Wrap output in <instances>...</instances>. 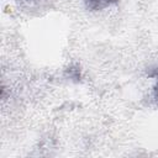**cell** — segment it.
Here are the masks:
<instances>
[{
  "label": "cell",
  "instance_id": "cell-1",
  "mask_svg": "<svg viewBox=\"0 0 158 158\" xmlns=\"http://www.w3.org/2000/svg\"><path fill=\"white\" fill-rule=\"evenodd\" d=\"M117 2L118 0H84L85 6L91 11H100V10L107 9Z\"/></svg>",
  "mask_w": 158,
  "mask_h": 158
},
{
  "label": "cell",
  "instance_id": "cell-3",
  "mask_svg": "<svg viewBox=\"0 0 158 158\" xmlns=\"http://www.w3.org/2000/svg\"><path fill=\"white\" fill-rule=\"evenodd\" d=\"M149 77L154 78V80H156V84H154V86H153V95H154V99L158 101V68L153 69V70L149 73Z\"/></svg>",
  "mask_w": 158,
  "mask_h": 158
},
{
  "label": "cell",
  "instance_id": "cell-2",
  "mask_svg": "<svg viewBox=\"0 0 158 158\" xmlns=\"http://www.w3.org/2000/svg\"><path fill=\"white\" fill-rule=\"evenodd\" d=\"M65 74L70 78V79H74V80H77V81H79L80 80V69H79V67H77V65H70V67H68V69L65 70Z\"/></svg>",
  "mask_w": 158,
  "mask_h": 158
}]
</instances>
